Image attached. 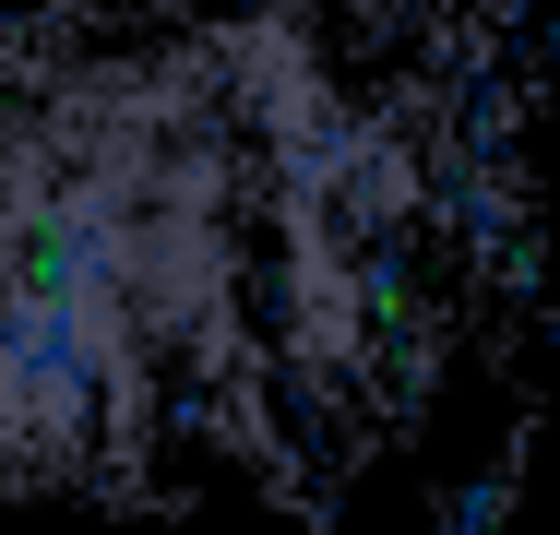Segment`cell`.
I'll return each instance as SVG.
<instances>
[{"instance_id": "1", "label": "cell", "mask_w": 560, "mask_h": 535, "mask_svg": "<svg viewBox=\"0 0 560 535\" xmlns=\"http://www.w3.org/2000/svg\"><path fill=\"white\" fill-rule=\"evenodd\" d=\"M501 524V488H465V500H453V535H489Z\"/></svg>"}]
</instances>
